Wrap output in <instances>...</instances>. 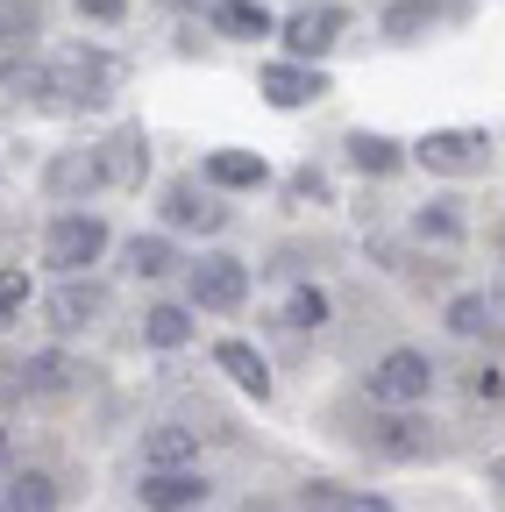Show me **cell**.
I'll return each instance as SVG.
<instances>
[{
    "instance_id": "cell-7",
    "label": "cell",
    "mask_w": 505,
    "mask_h": 512,
    "mask_svg": "<svg viewBox=\"0 0 505 512\" xmlns=\"http://www.w3.org/2000/svg\"><path fill=\"white\" fill-rule=\"evenodd\" d=\"M93 157H100V185H143V171H150L143 128H114V136H107Z\"/></svg>"
},
{
    "instance_id": "cell-29",
    "label": "cell",
    "mask_w": 505,
    "mask_h": 512,
    "mask_svg": "<svg viewBox=\"0 0 505 512\" xmlns=\"http://www.w3.org/2000/svg\"><path fill=\"white\" fill-rule=\"evenodd\" d=\"M79 15H93V22H121V15H129V0H79Z\"/></svg>"
},
{
    "instance_id": "cell-15",
    "label": "cell",
    "mask_w": 505,
    "mask_h": 512,
    "mask_svg": "<svg viewBox=\"0 0 505 512\" xmlns=\"http://www.w3.org/2000/svg\"><path fill=\"white\" fill-rule=\"evenodd\" d=\"M349 164L370 171V178H392V171L406 164V150H399L392 136H370V128H356V136H349Z\"/></svg>"
},
{
    "instance_id": "cell-11",
    "label": "cell",
    "mask_w": 505,
    "mask_h": 512,
    "mask_svg": "<svg viewBox=\"0 0 505 512\" xmlns=\"http://www.w3.org/2000/svg\"><path fill=\"white\" fill-rule=\"evenodd\" d=\"M164 221H171V228H200V235H214V228L228 221V207H214L207 192H193V185H171V200H164Z\"/></svg>"
},
{
    "instance_id": "cell-9",
    "label": "cell",
    "mask_w": 505,
    "mask_h": 512,
    "mask_svg": "<svg viewBox=\"0 0 505 512\" xmlns=\"http://www.w3.org/2000/svg\"><path fill=\"white\" fill-rule=\"evenodd\" d=\"M335 36H342V8H299V15L285 22L292 57H328V50H335Z\"/></svg>"
},
{
    "instance_id": "cell-2",
    "label": "cell",
    "mask_w": 505,
    "mask_h": 512,
    "mask_svg": "<svg viewBox=\"0 0 505 512\" xmlns=\"http://www.w3.org/2000/svg\"><path fill=\"white\" fill-rule=\"evenodd\" d=\"M413 157L427 171H441V178H470V171L491 164V136H484V128H434V136L413 143Z\"/></svg>"
},
{
    "instance_id": "cell-18",
    "label": "cell",
    "mask_w": 505,
    "mask_h": 512,
    "mask_svg": "<svg viewBox=\"0 0 505 512\" xmlns=\"http://www.w3.org/2000/svg\"><path fill=\"white\" fill-rule=\"evenodd\" d=\"M15 377H22V384H29V392H43V399H50V392H65V384H72V377H79V370H72V363H65V356H29V363H22V370H15Z\"/></svg>"
},
{
    "instance_id": "cell-24",
    "label": "cell",
    "mask_w": 505,
    "mask_h": 512,
    "mask_svg": "<svg viewBox=\"0 0 505 512\" xmlns=\"http://www.w3.org/2000/svg\"><path fill=\"white\" fill-rule=\"evenodd\" d=\"M50 498H57V484H50V477H15V491H8V505H15V512H50Z\"/></svg>"
},
{
    "instance_id": "cell-32",
    "label": "cell",
    "mask_w": 505,
    "mask_h": 512,
    "mask_svg": "<svg viewBox=\"0 0 505 512\" xmlns=\"http://www.w3.org/2000/svg\"><path fill=\"white\" fill-rule=\"evenodd\" d=\"M491 484H498V491H505V456H491Z\"/></svg>"
},
{
    "instance_id": "cell-31",
    "label": "cell",
    "mask_w": 505,
    "mask_h": 512,
    "mask_svg": "<svg viewBox=\"0 0 505 512\" xmlns=\"http://www.w3.org/2000/svg\"><path fill=\"white\" fill-rule=\"evenodd\" d=\"M335 512H392V505H385V498H342Z\"/></svg>"
},
{
    "instance_id": "cell-8",
    "label": "cell",
    "mask_w": 505,
    "mask_h": 512,
    "mask_svg": "<svg viewBox=\"0 0 505 512\" xmlns=\"http://www.w3.org/2000/svg\"><path fill=\"white\" fill-rule=\"evenodd\" d=\"M200 498H207V484L193 477V470H143V505L150 512H200Z\"/></svg>"
},
{
    "instance_id": "cell-16",
    "label": "cell",
    "mask_w": 505,
    "mask_h": 512,
    "mask_svg": "<svg viewBox=\"0 0 505 512\" xmlns=\"http://www.w3.org/2000/svg\"><path fill=\"white\" fill-rule=\"evenodd\" d=\"M214 29L257 43V36H271V8H264V0H221V8H214Z\"/></svg>"
},
{
    "instance_id": "cell-10",
    "label": "cell",
    "mask_w": 505,
    "mask_h": 512,
    "mask_svg": "<svg viewBox=\"0 0 505 512\" xmlns=\"http://www.w3.org/2000/svg\"><path fill=\"white\" fill-rule=\"evenodd\" d=\"M321 93H328V79L313 72V64H271V72H264V100L271 107H306Z\"/></svg>"
},
{
    "instance_id": "cell-28",
    "label": "cell",
    "mask_w": 505,
    "mask_h": 512,
    "mask_svg": "<svg viewBox=\"0 0 505 512\" xmlns=\"http://www.w3.org/2000/svg\"><path fill=\"white\" fill-rule=\"evenodd\" d=\"M29 299V271L22 264H0V313H15Z\"/></svg>"
},
{
    "instance_id": "cell-26",
    "label": "cell",
    "mask_w": 505,
    "mask_h": 512,
    "mask_svg": "<svg viewBox=\"0 0 505 512\" xmlns=\"http://www.w3.org/2000/svg\"><path fill=\"white\" fill-rule=\"evenodd\" d=\"M449 328H456V335H484V328H491V306H484V299H456V306H449Z\"/></svg>"
},
{
    "instance_id": "cell-21",
    "label": "cell",
    "mask_w": 505,
    "mask_h": 512,
    "mask_svg": "<svg viewBox=\"0 0 505 512\" xmlns=\"http://www.w3.org/2000/svg\"><path fill=\"white\" fill-rule=\"evenodd\" d=\"M143 335H150L157 349H178L185 335H193V320H185V306H150V313H143Z\"/></svg>"
},
{
    "instance_id": "cell-20",
    "label": "cell",
    "mask_w": 505,
    "mask_h": 512,
    "mask_svg": "<svg viewBox=\"0 0 505 512\" xmlns=\"http://www.w3.org/2000/svg\"><path fill=\"white\" fill-rule=\"evenodd\" d=\"M434 15H441L434 0H399V8L385 15V36H392V43H413L420 29H434Z\"/></svg>"
},
{
    "instance_id": "cell-25",
    "label": "cell",
    "mask_w": 505,
    "mask_h": 512,
    "mask_svg": "<svg viewBox=\"0 0 505 512\" xmlns=\"http://www.w3.org/2000/svg\"><path fill=\"white\" fill-rule=\"evenodd\" d=\"M321 320H328V299H321V292H292L285 328H321Z\"/></svg>"
},
{
    "instance_id": "cell-33",
    "label": "cell",
    "mask_w": 505,
    "mask_h": 512,
    "mask_svg": "<svg viewBox=\"0 0 505 512\" xmlns=\"http://www.w3.org/2000/svg\"><path fill=\"white\" fill-rule=\"evenodd\" d=\"M0 328H8V313H0Z\"/></svg>"
},
{
    "instance_id": "cell-14",
    "label": "cell",
    "mask_w": 505,
    "mask_h": 512,
    "mask_svg": "<svg viewBox=\"0 0 505 512\" xmlns=\"http://www.w3.org/2000/svg\"><path fill=\"white\" fill-rule=\"evenodd\" d=\"M207 178H214V185H228V192H249V185H264L271 171H264V157H257V150H214V157H207Z\"/></svg>"
},
{
    "instance_id": "cell-5",
    "label": "cell",
    "mask_w": 505,
    "mask_h": 512,
    "mask_svg": "<svg viewBox=\"0 0 505 512\" xmlns=\"http://www.w3.org/2000/svg\"><path fill=\"white\" fill-rule=\"evenodd\" d=\"M193 299L207 313H228V306L249 299V271L235 264V256H207V264H193Z\"/></svg>"
},
{
    "instance_id": "cell-4",
    "label": "cell",
    "mask_w": 505,
    "mask_h": 512,
    "mask_svg": "<svg viewBox=\"0 0 505 512\" xmlns=\"http://www.w3.org/2000/svg\"><path fill=\"white\" fill-rule=\"evenodd\" d=\"M427 384H434L427 356H420V349H392L385 363L370 370V399H377V406H420Z\"/></svg>"
},
{
    "instance_id": "cell-17",
    "label": "cell",
    "mask_w": 505,
    "mask_h": 512,
    "mask_svg": "<svg viewBox=\"0 0 505 512\" xmlns=\"http://www.w3.org/2000/svg\"><path fill=\"white\" fill-rule=\"evenodd\" d=\"M370 448H377V456H399V463H413V456H427V427L399 413V420H385V427H377V441H370Z\"/></svg>"
},
{
    "instance_id": "cell-3",
    "label": "cell",
    "mask_w": 505,
    "mask_h": 512,
    "mask_svg": "<svg viewBox=\"0 0 505 512\" xmlns=\"http://www.w3.org/2000/svg\"><path fill=\"white\" fill-rule=\"evenodd\" d=\"M100 249H107V221H100V214H57V221H50V242H43V256H50L57 271L100 264Z\"/></svg>"
},
{
    "instance_id": "cell-12",
    "label": "cell",
    "mask_w": 505,
    "mask_h": 512,
    "mask_svg": "<svg viewBox=\"0 0 505 512\" xmlns=\"http://www.w3.org/2000/svg\"><path fill=\"white\" fill-rule=\"evenodd\" d=\"M214 363H221V370L242 384L249 399H271V370H264V356L249 349V342H221V349H214Z\"/></svg>"
},
{
    "instance_id": "cell-30",
    "label": "cell",
    "mask_w": 505,
    "mask_h": 512,
    "mask_svg": "<svg viewBox=\"0 0 505 512\" xmlns=\"http://www.w3.org/2000/svg\"><path fill=\"white\" fill-rule=\"evenodd\" d=\"M470 392H477V399H498V392H505V377H498V370H477V377H470Z\"/></svg>"
},
{
    "instance_id": "cell-27",
    "label": "cell",
    "mask_w": 505,
    "mask_h": 512,
    "mask_svg": "<svg viewBox=\"0 0 505 512\" xmlns=\"http://www.w3.org/2000/svg\"><path fill=\"white\" fill-rule=\"evenodd\" d=\"M413 228H420V235H441V242H456V235H463V214H456V207H420Z\"/></svg>"
},
{
    "instance_id": "cell-6",
    "label": "cell",
    "mask_w": 505,
    "mask_h": 512,
    "mask_svg": "<svg viewBox=\"0 0 505 512\" xmlns=\"http://www.w3.org/2000/svg\"><path fill=\"white\" fill-rule=\"evenodd\" d=\"M100 313H107V292H100L93 278H79V271H72V285H57V292H50V328H57V335L93 328Z\"/></svg>"
},
{
    "instance_id": "cell-19",
    "label": "cell",
    "mask_w": 505,
    "mask_h": 512,
    "mask_svg": "<svg viewBox=\"0 0 505 512\" xmlns=\"http://www.w3.org/2000/svg\"><path fill=\"white\" fill-rule=\"evenodd\" d=\"M171 264H178V249H171L164 235H136V242H129V271H136V278H164Z\"/></svg>"
},
{
    "instance_id": "cell-13",
    "label": "cell",
    "mask_w": 505,
    "mask_h": 512,
    "mask_svg": "<svg viewBox=\"0 0 505 512\" xmlns=\"http://www.w3.org/2000/svg\"><path fill=\"white\" fill-rule=\"evenodd\" d=\"M200 456V434L193 427H157L143 441V470H178V463H193Z\"/></svg>"
},
{
    "instance_id": "cell-22",
    "label": "cell",
    "mask_w": 505,
    "mask_h": 512,
    "mask_svg": "<svg viewBox=\"0 0 505 512\" xmlns=\"http://www.w3.org/2000/svg\"><path fill=\"white\" fill-rule=\"evenodd\" d=\"M79 185H100V157H57L50 164V192H79Z\"/></svg>"
},
{
    "instance_id": "cell-23",
    "label": "cell",
    "mask_w": 505,
    "mask_h": 512,
    "mask_svg": "<svg viewBox=\"0 0 505 512\" xmlns=\"http://www.w3.org/2000/svg\"><path fill=\"white\" fill-rule=\"evenodd\" d=\"M36 36V0H0V50Z\"/></svg>"
},
{
    "instance_id": "cell-1",
    "label": "cell",
    "mask_w": 505,
    "mask_h": 512,
    "mask_svg": "<svg viewBox=\"0 0 505 512\" xmlns=\"http://www.w3.org/2000/svg\"><path fill=\"white\" fill-rule=\"evenodd\" d=\"M43 79H50V93L57 100H107L114 93V79H121V64L107 57V50H86V43H72V50H57L50 64H43Z\"/></svg>"
}]
</instances>
